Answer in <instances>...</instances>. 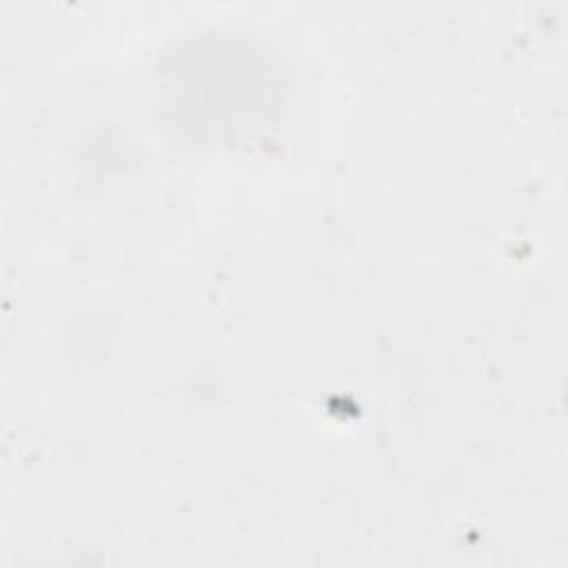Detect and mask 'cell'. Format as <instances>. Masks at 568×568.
Returning a JSON list of instances; mask_svg holds the SVG:
<instances>
[{
	"label": "cell",
	"instance_id": "cell-1",
	"mask_svg": "<svg viewBox=\"0 0 568 568\" xmlns=\"http://www.w3.org/2000/svg\"><path fill=\"white\" fill-rule=\"evenodd\" d=\"M186 58V55H184ZM189 62V58H186ZM268 78L264 69L248 64L237 71L184 69L162 71V109L178 111V122L186 129H240L255 124L257 111L268 98Z\"/></svg>",
	"mask_w": 568,
	"mask_h": 568
}]
</instances>
